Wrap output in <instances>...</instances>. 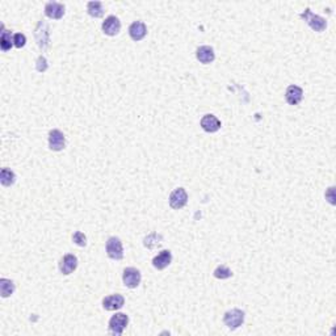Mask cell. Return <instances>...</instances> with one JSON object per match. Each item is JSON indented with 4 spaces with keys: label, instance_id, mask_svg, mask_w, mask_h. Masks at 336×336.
Segmentation results:
<instances>
[{
    "label": "cell",
    "instance_id": "obj_24",
    "mask_svg": "<svg viewBox=\"0 0 336 336\" xmlns=\"http://www.w3.org/2000/svg\"><path fill=\"white\" fill-rule=\"evenodd\" d=\"M72 240H74V243L80 246V247H85V244H87V238L82 231H76L75 234L72 235Z\"/></svg>",
    "mask_w": 336,
    "mask_h": 336
},
{
    "label": "cell",
    "instance_id": "obj_18",
    "mask_svg": "<svg viewBox=\"0 0 336 336\" xmlns=\"http://www.w3.org/2000/svg\"><path fill=\"white\" fill-rule=\"evenodd\" d=\"M14 292H15L14 281H11V280L8 279L0 280V293H1V297H3V298H7V297L12 296Z\"/></svg>",
    "mask_w": 336,
    "mask_h": 336
},
{
    "label": "cell",
    "instance_id": "obj_20",
    "mask_svg": "<svg viewBox=\"0 0 336 336\" xmlns=\"http://www.w3.org/2000/svg\"><path fill=\"white\" fill-rule=\"evenodd\" d=\"M87 11H88L89 16L92 17H101L104 15V8H102L101 1H89L87 4Z\"/></svg>",
    "mask_w": 336,
    "mask_h": 336
},
{
    "label": "cell",
    "instance_id": "obj_1",
    "mask_svg": "<svg viewBox=\"0 0 336 336\" xmlns=\"http://www.w3.org/2000/svg\"><path fill=\"white\" fill-rule=\"evenodd\" d=\"M301 18H303L309 27L315 32H323L326 28H327V21L326 18L320 17L318 15H314L309 8L305 9V12L301 15Z\"/></svg>",
    "mask_w": 336,
    "mask_h": 336
},
{
    "label": "cell",
    "instance_id": "obj_14",
    "mask_svg": "<svg viewBox=\"0 0 336 336\" xmlns=\"http://www.w3.org/2000/svg\"><path fill=\"white\" fill-rule=\"evenodd\" d=\"M45 15L53 20H59L65 15V5L57 1H50L45 5Z\"/></svg>",
    "mask_w": 336,
    "mask_h": 336
},
{
    "label": "cell",
    "instance_id": "obj_6",
    "mask_svg": "<svg viewBox=\"0 0 336 336\" xmlns=\"http://www.w3.org/2000/svg\"><path fill=\"white\" fill-rule=\"evenodd\" d=\"M188 202V193L184 188H177L169 196V206L172 209L184 208Z\"/></svg>",
    "mask_w": 336,
    "mask_h": 336
},
{
    "label": "cell",
    "instance_id": "obj_9",
    "mask_svg": "<svg viewBox=\"0 0 336 336\" xmlns=\"http://www.w3.org/2000/svg\"><path fill=\"white\" fill-rule=\"evenodd\" d=\"M76 267H78V259L75 255H71V253L65 255L59 261V270L63 274H71L76 269Z\"/></svg>",
    "mask_w": 336,
    "mask_h": 336
},
{
    "label": "cell",
    "instance_id": "obj_19",
    "mask_svg": "<svg viewBox=\"0 0 336 336\" xmlns=\"http://www.w3.org/2000/svg\"><path fill=\"white\" fill-rule=\"evenodd\" d=\"M0 182L4 186H11L16 182V175L9 168H3L0 173Z\"/></svg>",
    "mask_w": 336,
    "mask_h": 336
},
{
    "label": "cell",
    "instance_id": "obj_23",
    "mask_svg": "<svg viewBox=\"0 0 336 336\" xmlns=\"http://www.w3.org/2000/svg\"><path fill=\"white\" fill-rule=\"evenodd\" d=\"M231 276H233V272H231V270L229 269L226 266L217 267L216 270H214V277H216V279L226 280V279H230Z\"/></svg>",
    "mask_w": 336,
    "mask_h": 336
},
{
    "label": "cell",
    "instance_id": "obj_4",
    "mask_svg": "<svg viewBox=\"0 0 336 336\" xmlns=\"http://www.w3.org/2000/svg\"><path fill=\"white\" fill-rule=\"evenodd\" d=\"M34 35H35V41H37V44H38V46H40V49L42 50L49 49L50 35H49V27H48V24H46V22L44 21L38 22V25H37V28H35Z\"/></svg>",
    "mask_w": 336,
    "mask_h": 336
},
{
    "label": "cell",
    "instance_id": "obj_2",
    "mask_svg": "<svg viewBox=\"0 0 336 336\" xmlns=\"http://www.w3.org/2000/svg\"><path fill=\"white\" fill-rule=\"evenodd\" d=\"M106 253L108 256L113 259V260H121L124 257V247H122V242L116 236H111L108 239L105 246Z\"/></svg>",
    "mask_w": 336,
    "mask_h": 336
},
{
    "label": "cell",
    "instance_id": "obj_5",
    "mask_svg": "<svg viewBox=\"0 0 336 336\" xmlns=\"http://www.w3.org/2000/svg\"><path fill=\"white\" fill-rule=\"evenodd\" d=\"M129 324L128 315L124 313H118V314L113 315L109 320V330L113 335H122V332Z\"/></svg>",
    "mask_w": 336,
    "mask_h": 336
},
{
    "label": "cell",
    "instance_id": "obj_13",
    "mask_svg": "<svg viewBox=\"0 0 336 336\" xmlns=\"http://www.w3.org/2000/svg\"><path fill=\"white\" fill-rule=\"evenodd\" d=\"M201 128L208 133H216L221 128V121L214 115H205L201 118Z\"/></svg>",
    "mask_w": 336,
    "mask_h": 336
},
{
    "label": "cell",
    "instance_id": "obj_7",
    "mask_svg": "<svg viewBox=\"0 0 336 336\" xmlns=\"http://www.w3.org/2000/svg\"><path fill=\"white\" fill-rule=\"evenodd\" d=\"M122 280H124L125 286L130 287V289H134V287H137L138 285L141 284V272L138 269H135V268H132V267H130V268H126V269L124 270Z\"/></svg>",
    "mask_w": 336,
    "mask_h": 336
},
{
    "label": "cell",
    "instance_id": "obj_21",
    "mask_svg": "<svg viewBox=\"0 0 336 336\" xmlns=\"http://www.w3.org/2000/svg\"><path fill=\"white\" fill-rule=\"evenodd\" d=\"M14 46V38L11 37V32L3 31L0 35V48L3 51H8Z\"/></svg>",
    "mask_w": 336,
    "mask_h": 336
},
{
    "label": "cell",
    "instance_id": "obj_27",
    "mask_svg": "<svg viewBox=\"0 0 336 336\" xmlns=\"http://www.w3.org/2000/svg\"><path fill=\"white\" fill-rule=\"evenodd\" d=\"M326 199L328 200V202L331 205H335V188L334 186L328 188V190L326 192Z\"/></svg>",
    "mask_w": 336,
    "mask_h": 336
},
{
    "label": "cell",
    "instance_id": "obj_17",
    "mask_svg": "<svg viewBox=\"0 0 336 336\" xmlns=\"http://www.w3.org/2000/svg\"><path fill=\"white\" fill-rule=\"evenodd\" d=\"M196 57L203 65H209V63H212L214 61L216 54H214V50L210 46H201L196 51Z\"/></svg>",
    "mask_w": 336,
    "mask_h": 336
},
{
    "label": "cell",
    "instance_id": "obj_16",
    "mask_svg": "<svg viewBox=\"0 0 336 336\" xmlns=\"http://www.w3.org/2000/svg\"><path fill=\"white\" fill-rule=\"evenodd\" d=\"M171 261H172V253H171V251L163 250L158 256H155L154 259H152V266H154L156 269L162 270L164 269V268H167V267L171 264Z\"/></svg>",
    "mask_w": 336,
    "mask_h": 336
},
{
    "label": "cell",
    "instance_id": "obj_12",
    "mask_svg": "<svg viewBox=\"0 0 336 336\" xmlns=\"http://www.w3.org/2000/svg\"><path fill=\"white\" fill-rule=\"evenodd\" d=\"M147 34V27L145 22L134 21L129 28V35L133 41H142Z\"/></svg>",
    "mask_w": 336,
    "mask_h": 336
},
{
    "label": "cell",
    "instance_id": "obj_10",
    "mask_svg": "<svg viewBox=\"0 0 336 336\" xmlns=\"http://www.w3.org/2000/svg\"><path fill=\"white\" fill-rule=\"evenodd\" d=\"M125 303V298L121 294H113L108 296L102 300V307L108 311H116L119 310Z\"/></svg>",
    "mask_w": 336,
    "mask_h": 336
},
{
    "label": "cell",
    "instance_id": "obj_3",
    "mask_svg": "<svg viewBox=\"0 0 336 336\" xmlns=\"http://www.w3.org/2000/svg\"><path fill=\"white\" fill-rule=\"evenodd\" d=\"M223 322L230 330H236L240 327L244 322V311L239 309L229 310L223 317Z\"/></svg>",
    "mask_w": 336,
    "mask_h": 336
},
{
    "label": "cell",
    "instance_id": "obj_8",
    "mask_svg": "<svg viewBox=\"0 0 336 336\" xmlns=\"http://www.w3.org/2000/svg\"><path fill=\"white\" fill-rule=\"evenodd\" d=\"M66 146V138L61 130L54 129L49 133V147L53 151H62Z\"/></svg>",
    "mask_w": 336,
    "mask_h": 336
},
{
    "label": "cell",
    "instance_id": "obj_15",
    "mask_svg": "<svg viewBox=\"0 0 336 336\" xmlns=\"http://www.w3.org/2000/svg\"><path fill=\"white\" fill-rule=\"evenodd\" d=\"M119 31H121V22L116 16H109L102 22V32L106 35H117Z\"/></svg>",
    "mask_w": 336,
    "mask_h": 336
},
{
    "label": "cell",
    "instance_id": "obj_25",
    "mask_svg": "<svg viewBox=\"0 0 336 336\" xmlns=\"http://www.w3.org/2000/svg\"><path fill=\"white\" fill-rule=\"evenodd\" d=\"M25 42H27V37L22 34V33H16L14 35V45L17 48V49H21L25 46Z\"/></svg>",
    "mask_w": 336,
    "mask_h": 336
},
{
    "label": "cell",
    "instance_id": "obj_26",
    "mask_svg": "<svg viewBox=\"0 0 336 336\" xmlns=\"http://www.w3.org/2000/svg\"><path fill=\"white\" fill-rule=\"evenodd\" d=\"M37 71H40V72H45V71L48 70V61H46V58L45 57H38V59H37Z\"/></svg>",
    "mask_w": 336,
    "mask_h": 336
},
{
    "label": "cell",
    "instance_id": "obj_11",
    "mask_svg": "<svg viewBox=\"0 0 336 336\" xmlns=\"http://www.w3.org/2000/svg\"><path fill=\"white\" fill-rule=\"evenodd\" d=\"M302 98H303V89L298 85H289L285 92V99L290 105H298L301 102Z\"/></svg>",
    "mask_w": 336,
    "mask_h": 336
},
{
    "label": "cell",
    "instance_id": "obj_22",
    "mask_svg": "<svg viewBox=\"0 0 336 336\" xmlns=\"http://www.w3.org/2000/svg\"><path fill=\"white\" fill-rule=\"evenodd\" d=\"M160 240H162V235H158L156 233H152L149 236L145 238V246L147 248H155L160 246Z\"/></svg>",
    "mask_w": 336,
    "mask_h": 336
}]
</instances>
